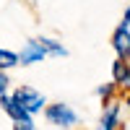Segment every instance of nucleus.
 I'll return each mask as SVG.
<instances>
[{
    "instance_id": "9d476101",
    "label": "nucleus",
    "mask_w": 130,
    "mask_h": 130,
    "mask_svg": "<svg viewBox=\"0 0 130 130\" xmlns=\"http://www.w3.org/2000/svg\"><path fill=\"white\" fill-rule=\"evenodd\" d=\"M115 89H117V83H107V86H99V91H96V94L102 96V102H104V107L109 104V102H115V99H112V94H115Z\"/></svg>"
},
{
    "instance_id": "6e6552de",
    "label": "nucleus",
    "mask_w": 130,
    "mask_h": 130,
    "mask_svg": "<svg viewBox=\"0 0 130 130\" xmlns=\"http://www.w3.org/2000/svg\"><path fill=\"white\" fill-rule=\"evenodd\" d=\"M39 42H42V47L47 50V55H55V57H65V55H68V50H65V47L60 44V42H55V39H47V37H42Z\"/></svg>"
},
{
    "instance_id": "7ed1b4c3",
    "label": "nucleus",
    "mask_w": 130,
    "mask_h": 130,
    "mask_svg": "<svg viewBox=\"0 0 130 130\" xmlns=\"http://www.w3.org/2000/svg\"><path fill=\"white\" fill-rule=\"evenodd\" d=\"M44 57H47V50L42 47L39 39H29L24 44V50H21V55H18L21 65H34V62H42Z\"/></svg>"
},
{
    "instance_id": "ddd939ff",
    "label": "nucleus",
    "mask_w": 130,
    "mask_h": 130,
    "mask_svg": "<svg viewBox=\"0 0 130 130\" xmlns=\"http://www.w3.org/2000/svg\"><path fill=\"white\" fill-rule=\"evenodd\" d=\"M125 24H127V26H130V5H127V8H125Z\"/></svg>"
},
{
    "instance_id": "0eeeda50",
    "label": "nucleus",
    "mask_w": 130,
    "mask_h": 130,
    "mask_svg": "<svg viewBox=\"0 0 130 130\" xmlns=\"http://www.w3.org/2000/svg\"><path fill=\"white\" fill-rule=\"evenodd\" d=\"M112 81H115L117 86H125V83H130V60H125V57H117V60L112 62Z\"/></svg>"
},
{
    "instance_id": "423d86ee",
    "label": "nucleus",
    "mask_w": 130,
    "mask_h": 130,
    "mask_svg": "<svg viewBox=\"0 0 130 130\" xmlns=\"http://www.w3.org/2000/svg\"><path fill=\"white\" fill-rule=\"evenodd\" d=\"M0 107H3V109H5V115L10 117V120H13V122H31V115L24 109V107H21L16 99H13V96H0Z\"/></svg>"
},
{
    "instance_id": "1a4fd4ad",
    "label": "nucleus",
    "mask_w": 130,
    "mask_h": 130,
    "mask_svg": "<svg viewBox=\"0 0 130 130\" xmlns=\"http://www.w3.org/2000/svg\"><path fill=\"white\" fill-rule=\"evenodd\" d=\"M21 60L16 52H10V50H0V70H10V68H16Z\"/></svg>"
},
{
    "instance_id": "f257e3e1",
    "label": "nucleus",
    "mask_w": 130,
    "mask_h": 130,
    "mask_svg": "<svg viewBox=\"0 0 130 130\" xmlns=\"http://www.w3.org/2000/svg\"><path fill=\"white\" fill-rule=\"evenodd\" d=\"M44 117H47V122H50V125H55V127H65V130L78 125V112H75L70 104H65V102L50 104L47 109H44Z\"/></svg>"
},
{
    "instance_id": "39448f33",
    "label": "nucleus",
    "mask_w": 130,
    "mask_h": 130,
    "mask_svg": "<svg viewBox=\"0 0 130 130\" xmlns=\"http://www.w3.org/2000/svg\"><path fill=\"white\" fill-rule=\"evenodd\" d=\"M112 47L117 52V57H125L130 60V29L127 24H120L115 29V34H112Z\"/></svg>"
},
{
    "instance_id": "f8f14e48",
    "label": "nucleus",
    "mask_w": 130,
    "mask_h": 130,
    "mask_svg": "<svg viewBox=\"0 0 130 130\" xmlns=\"http://www.w3.org/2000/svg\"><path fill=\"white\" fill-rule=\"evenodd\" d=\"M13 130H37V127H34V122H16Z\"/></svg>"
},
{
    "instance_id": "4468645a",
    "label": "nucleus",
    "mask_w": 130,
    "mask_h": 130,
    "mask_svg": "<svg viewBox=\"0 0 130 130\" xmlns=\"http://www.w3.org/2000/svg\"><path fill=\"white\" fill-rule=\"evenodd\" d=\"M125 104H127V109H130V94H127V96H125Z\"/></svg>"
},
{
    "instance_id": "f03ea898",
    "label": "nucleus",
    "mask_w": 130,
    "mask_h": 130,
    "mask_svg": "<svg viewBox=\"0 0 130 130\" xmlns=\"http://www.w3.org/2000/svg\"><path fill=\"white\" fill-rule=\"evenodd\" d=\"M13 99L24 107V109L29 112V115H39L42 109H44V96H42L37 89H31V86H18V89L13 91Z\"/></svg>"
},
{
    "instance_id": "20e7f679",
    "label": "nucleus",
    "mask_w": 130,
    "mask_h": 130,
    "mask_svg": "<svg viewBox=\"0 0 130 130\" xmlns=\"http://www.w3.org/2000/svg\"><path fill=\"white\" fill-rule=\"evenodd\" d=\"M99 130H125V125L120 120V102H109V104L104 107Z\"/></svg>"
},
{
    "instance_id": "9b49d317",
    "label": "nucleus",
    "mask_w": 130,
    "mask_h": 130,
    "mask_svg": "<svg viewBox=\"0 0 130 130\" xmlns=\"http://www.w3.org/2000/svg\"><path fill=\"white\" fill-rule=\"evenodd\" d=\"M8 75H5V70H0V96H5L8 94Z\"/></svg>"
}]
</instances>
